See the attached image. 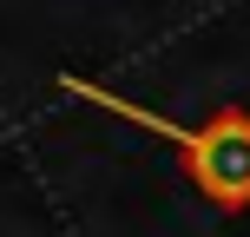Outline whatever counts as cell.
<instances>
[{"mask_svg":"<svg viewBox=\"0 0 250 237\" xmlns=\"http://www.w3.org/2000/svg\"><path fill=\"white\" fill-rule=\"evenodd\" d=\"M60 86L73 92V99H86V106H99V112L138 125V132H158L165 145H178L185 178L217 204V211H244L250 204V112L244 106H217L211 119L178 125V119L151 112V106H138V99H119V92L92 86V79H60Z\"/></svg>","mask_w":250,"mask_h":237,"instance_id":"1","label":"cell"}]
</instances>
